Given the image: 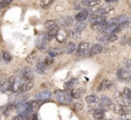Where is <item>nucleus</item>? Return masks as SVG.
<instances>
[{
  "instance_id": "obj_1",
  "label": "nucleus",
  "mask_w": 131,
  "mask_h": 120,
  "mask_svg": "<svg viewBox=\"0 0 131 120\" xmlns=\"http://www.w3.org/2000/svg\"><path fill=\"white\" fill-rule=\"evenodd\" d=\"M54 95L56 100L62 104H70L72 101V97L71 95V92L68 91H55Z\"/></svg>"
},
{
  "instance_id": "obj_2",
  "label": "nucleus",
  "mask_w": 131,
  "mask_h": 120,
  "mask_svg": "<svg viewBox=\"0 0 131 120\" xmlns=\"http://www.w3.org/2000/svg\"><path fill=\"white\" fill-rule=\"evenodd\" d=\"M16 111L19 115H25L27 113H31L29 111V102L18 104L16 107Z\"/></svg>"
},
{
  "instance_id": "obj_3",
  "label": "nucleus",
  "mask_w": 131,
  "mask_h": 120,
  "mask_svg": "<svg viewBox=\"0 0 131 120\" xmlns=\"http://www.w3.org/2000/svg\"><path fill=\"white\" fill-rule=\"evenodd\" d=\"M115 101L118 102V104L122 105V106H124V107L130 106L131 105V100L125 97V96L123 95V93H119V94H118V96H116Z\"/></svg>"
},
{
  "instance_id": "obj_4",
  "label": "nucleus",
  "mask_w": 131,
  "mask_h": 120,
  "mask_svg": "<svg viewBox=\"0 0 131 120\" xmlns=\"http://www.w3.org/2000/svg\"><path fill=\"white\" fill-rule=\"evenodd\" d=\"M125 21H128V16L124 14V15H119V16H118V17L112 18L108 22V24H110V25H119V24L125 22Z\"/></svg>"
},
{
  "instance_id": "obj_5",
  "label": "nucleus",
  "mask_w": 131,
  "mask_h": 120,
  "mask_svg": "<svg viewBox=\"0 0 131 120\" xmlns=\"http://www.w3.org/2000/svg\"><path fill=\"white\" fill-rule=\"evenodd\" d=\"M117 76L122 81H129L131 80V75L128 70H125V69H119L117 71Z\"/></svg>"
},
{
  "instance_id": "obj_6",
  "label": "nucleus",
  "mask_w": 131,
  "mask_h": 120,
  "mask_svg": "<svg viewBox=\"0 0 131 120\" xmlns=\"http://www.w3.org/2000/svg\"><path fill=\"white\" fill-rule=\"evenodd\" d=\"M88 49H89V44L88 42H82V43L79 44L78 48H77V54L78 55L86 54Z\"/></svg>"
},
{
  "instance_id": "obj_7",
  "label": "nucleus",
  "mask_w": 131,
  "mask_h": 120,
  "mask_svg": "<svg viewBox=\"0 0 131 120\" xmlns=\"http://www.w3.org/2000/svg\"><path fill=\"white\" fill-rule=\"evenodd\" d=\"M106 21V16L103 15V14H95L92 17H90L89 21L92 24H96V23H100L103 21Z\"/></svg>"
},
{
  "instance_id": "obj_8",
  "label": "nucleus",
  "mask_w": 131,
  "mask_h": 120,
  "mask_svg": "<svg viewBox=\"0 0 131 120\" xmlns=\"http://www.w3.org/2000/svg\"><path fill=\"white\" fill-rule=\"evenodd\" d=\"M112 110H113L114 113L118 114V115H119V116H122V115L127 114L126 108H125L124 106H122V105H119V104H115V105H114L113 104Z\"/></svg>"
},
{
  "instance_id": "obj_9",
  "label": "nucleus",
  "mask_w": 131,
  "mask_h": 120,
  "mask_svg": "<svg viewBox=\"0 0 131 120\" xmlns=\"http://www.w3.org/2000/svg\"><path fill=\"white\" fill-rule=\"evenodd\" d=\"M52 96V93H51L50 91L48 90H46V91H43V92H40L39 93L36 94V99H38V101H45V100H48L51 98Z\"/></svg>"
},
{
  "instance_id": "obj_10",
  "label": "nucleus",
  "mask_w": 131,
  "mask_h": 120,
  "mask_svg": "<svg viewBox=\"0 0 131 120\" xmlns=\"http://www.w3.org/2000/svg\"><path fill=\"white\" fill-rule=\"evenodd\" d=\"M100 106H101V108H102V109H109V108L112 109V106H113V104H112V101H111L108 97L104 96V97H102V99H101Z\"/></svg>"
},
{
  "instance_id": "obj_11",
  "label": "nucleus",
  "mask_w": 131,
  "mask_h": 120,
  "mask_svg": "<svg viewBox=\"0 0 131 120\" xmlns=\"http://www.w3.org/2000/svg\"><path fill=\"white\" fill-rule=\"evenodd\" d=\"M68 38V35H67V32H66L64 29H59L58 33L56 35V39L59 43H63V42L66 41Z\"/></svg>"
},
{
  "instance_id": "obj_12",
  "label": "nucleus",
  "mask_w": 131,
  "mask_h": 120,
  "mask_svg": "<svg viewBox=\"0 0 131 120\" xmlns=\"http://www.w3.org/2000/svg\"><path fill=\"white\" fill-rule=\"evenodd\" d=\"M37 46H38V48L40 50V51L43 52V53H48V52L50 51V50H49L48 44H47V42L46 41L44 38H42L41 41L38 42Z\"/></svg>"
},
{
  "instance_id": "obj_13",
  "label": "nucleus",
  "mask_w": 131,
  "mask_h": 120,
  "mask_svg": "<svg viewBox=\"0 0 131 120\" xmlns=\"http://www.w3.org/2000/svg\"><path fill=\"white\" fill-rule=\"evenodd\" d=\"M41 106V102L39 101H32L29 102V111L31 113H36L39 110Z\"/></svg>"
},
{
  "instance_id": "obj_14",
  "label": "nucleus",
  "mask_w": 131,
  "mask_h": 120,
  "mask_svg": "<svg viewBox=\"0 0 131 120\" xmlns=\"http://www.w3.org/2000/svg\"><path fill=\"white\" fill-rule=\"evenodd\" d=\"M21 84V81L20 78H15V80H14V82L13 83L12 85H11L10 86H9V88H10V90H12L13 92H18L21 90V86H23V85Z\"/></svg>"
},
{
  "instance_id": "obj_15",
  "label": "nucleus",
  "mask_w": 131,
  "mask_h": 120,
  "mask_svg": "<svg viewBox=\"0 0 131 120\" xmlns=\"http://www.w3.org/2000/svg\"><path fill=\"white\" fill-rule=\"evenodd\" d=\"M88 15H89V14H88V11H81V12H79V14H76L75 19H76V21H78L79 22H82V21H86V20L88 19Z\"/></svg>"
},
{
  "instance_id": "obj_16",
  "label": "nucleus",
  "mask_w": 131,
  "mask_h": 120,
  "mask_svg": "<svg viewBox=\"0 0 131 120\" xmlns=\"http://www.w3.org/2000/svg\"><path fill=\"white\" fill-rule=\"evenodd\" d=\"M112 10H113V6L111 5H104L101 7H99L98 9L95 10V12L98 13L100 14H107V13L111 12Z\"/></svg>"
},
{
  "instance_id": "obj_17",
  "label": "nucleus",
  "mask_w": 131,
  "mask_h": 120,
  "mask_svg": "<svg viewBox=\"0 0 131 120\" xmlns=\"http://www.w3.org/2000/svg\"><path fill=\"white\" fill-rule=\"evenodd\" d=\"M102 45H99V44H95V45H93V47L90 49V52H89V55L90 56H94V55H96L98 53H100L102 52Z\"/></svg>"
},
{
  "instance_id": "obj_18",
  "label": "nucleus",
  "mask_w": 131,
  "mask_h": 120,
  "mask_svg": "<svg viewBox=\"0 0 131 120\" xmlns=\"http://www.w3.org/2000/svg\"><path fill=\"white\" fill-rule=\"evenodd\" d=\"M107 26H108V22L105 21H103V22H100V23L92 24L91 29H94V30H102L103 31Z\"/></svg>"
},
{
  "instance_id": "obj_19",
  "label": "nucleus",
  "mask_w": 131,
  "mask_h": 120,
  "mask_svg": "<svg viewBox=\"0 0 131 120\" xmlns=\"http://www.w3.org/2000/svg\"><path fill=\"white\" fill-rule=\"evenodd\" d=\"M47 66L45 64V62H38L35 67V70L39 74H45L47 72Z\"/></svg>"
},
{
  "instance_id": "obj_20",
  "label": "nucleus",
  "mask_w": 131,
  "mask_h": 120,
  "mask_svg": "<svg viewBox=\"0 0 131 120\" xmlns=\"http://www.w3.org/2000/svg\"><path fill=\"white\" fill-rule=\"evenodd\" d=\"M112 83L109 80H104L101 83L100 86L98 87V91H104V90H108L112 87Z\"/></svg>"
},
{
  "instance_id": "obj_21",
  "label": "nucleus",
  "mask_w": 131,
  "mask_h": 120,
  "mask_svg": "<svg viewBox=\"0 0 131 120\" xmlns=\"http://www.w3.org/2000/svg\"><path fill=\"white\" fill-rule=\"evenodd\" d=\"M101 4V0H83V5L86 6H97Z\"/></svg>"
},
{
  "instance_id": "obj_22",
  "label": "nucleus",
  "mask_w": 131,
  "mask_h": 120,
  "mask_svg": "<svg viewBox=\"0 0 131 120\" xmlns=\"http://www.w3.org/2000/svg\"><path fill=\"white\" fill-rule=\"evenodd\" d=\"M58 31H59V28L57 27V26L54 28H53V29H49L48 32H47V38H48L50 40L53 39V38H56V35H57V33H58Z\"/></svg>"
},
{
  "instance_id": "obj_23",
  "label": "nucleus",
  "mask_w": 131,
  "mask_h": 120,
  "mask_svg": "<svg viewBox=\"0 0 131 120\" xmlns=\"http://www.w3.org/2000/svg\"><path fill=\"white\" fill-rule=\"evenodd\" d=\"M34 86V83L32 81H27V82L23 83V86L21 88V92H28Z\"/></svg>"
},
{
  "instance_id": "obj_24",
  "label": "nucleus",
  "mask_w": 131,
  "mask_h": 120,
  "mask_svg": "<svg viewBox=\"0 0 131 120\" xmlns=\"http://www.w3.org/2000/svg\"><path fill=\"white\" fill-rule=\"evenodd\" d=\"M117 26L118 25H110V24H108V26L103 30V32H104V34H112V33H115Z\"/></svg>"
},
{
  "instance_id": "obj_25",
  "label": "nucleus",
  "mask_w": 131,
  "mask_h": 120,
  "mask_svg": "<svg viewBox=\"0 0 131 120\" xmlns=\"http://www.w3.org/2000/svg\"><path fill=\"white\" fill-rule=\"evenodd\" d=\"M86 101L88 103H90V104H91V103H96L99 101V98L95 94H91V95L86 96Z\"/></svg>"
},
{
  "instance_id": "obj_26",
  "label": "nucleus",
  "mask_w": 131,
  "mask_h": 120,
  "mask_svg": "<svg viewBox=\"0 0 131 120\" xmlns=\"http://www.w3.org/2000/svg\"><path fill=\"white\" fill-rule=\"evenodd\" d=\"M80 36H81V32H80V30H79V29H71V30L70 31V37H71V38L78 39V38H80Z\"/></svg>"
},
{
  "instance_id": "obj_27",
  "label": "nucleus",
  "mask_w": 131,
  "mask_h": 120,
  "mask_svg": "<svg viewBox=\"0 0 131 120\" xmlns=\"http://www.w3.org/2000/svg\"><path fill=\"white\" fill-rule=\"evenodd\" d=\"M75 50H76V45H75L73 42H70V43H68V45H66L65 52L67 53H72Z\"/></svg>"
},
{
  "instance_id": "obj_28",
  "label": "nucleus",
  "mask_w": 131,
  "mask_h": 120,
  "mask_svg": "<svg viewBox=\"0 0 131 120\" xmlns=\"http://www.w3.org/2000/svg\"><path fill=\"white\" fill-rule=\"evenodd\" d=\"M2 57L5 62H10L13 60V56L11 55V53L8 51H5V50L2 52Z\"/></svg>"
},
{
  "instance_id": "obj_29",
  "label": "nucleus",
  "mask_w": 131,
  "mask_h": 120,
  "mask_svg": "<svg viewBox=\"0 0 131 120\" xmlns=\"http://www.w3.org/2000/svg\"><path fill=\"white\" fill-rule=\"evenodd\" d=\"M56 25H57V21H54V20H48V21H47L45 22V27L47 28L48 30L53 29V28L56 27Z\"/></svg>"
},
{
  "instance_id": "obj_30",
  "label": "nucleus",
  "mask_w": 131,
  "mask_h": 120,
  "mask_svg": "<svg viewBox=\"0 0 131 120\" xmlns=\"http://www.w3.org/2000/svg\"><path fill=\"white\" fill-rule=\"evenodd\" d=\"M82 93L83 92H81L80 89H72L71 91V95L73 99H79V98H80Z\"/></svg>"
},
{
  "instance_id": "obj_31",
  "label": "nucleus",
  "mask_w": 131,
  "mask_h": 120,
  "mask_svg": "<svg viewBox=\"0 0 131 120\" xmlns=\"http://www.w3.org/2000/svg\"><path fill=\"white\" fill-rule=\"evenodd\" d=\"M94 118H95V120H101V119L104 118V111L101 110L95 111V113H94Z\"/></svg>"
},
{
  "instance_id": "obj_32",
  "label": "nucleus",
  "mask_w": 131,
  "mask_h": 120,
  "mask_svg": "<svg viewBox=\"0 0 131 120\" xmlns=\"http://www.w3.org/2000/svg\"><path fill=\"white\" fill-rule=\"evenodd\" d=\"M128 25H129V21H125V22H122V23L119 24V25L117 26V28H116L115 33L116 32H119V31H122L123 29H127V28L128 27Z\"/></svg>"
},
{
  "instance_id": "obj_33",
  "label": "nucleus",
  "mask_w": 131,
  "mask_h": 120,
  "mask_svg": "<svg viewBox=\"0 0 131 120\" xmlns=\"http://www.w3.org/2000/svg\"><path fill=\"white\" fill-rule=\"evenodd\" d=\"M36 58H37V53L36 52H32V53H29V54L27 56L26 62L28 63H33L34 61L36 60Z\"/></svg>"
},
{
  "instance_id": "obj_34",
  "label": "nucleus",
  "mask_w": 131,
  "mask_h": 120,
  "mask_svg": "<svg viewBox=\"0 0 131 120\" xmlns=\"http://www.w3.org/2000/svg\"><path fill=\"white\" fill-rule=\"evenodd\" d=\"M15 108V105L14 104H9L7 105L6 107H5V110H4V114H5V116H9L10 115L11 112L14 110V109Z\"/></svg>"
},
{
  "instance_id": "obj_35",
  "label": "nucleus",
  "mask_w": 131,
  "mask_h": 120,
  "mask_svg": "<svg viewBox=\"0 0 131 120\" xmlns=\"http://www.w3.org/2000/svg\"><path fill=\"white\" fill-rule=\"evenodd\" d=\"M23 78L26 79L27 81H32L34 79V75L32 72L30 71H26L23 74Z\"/></svg>"
},
{
  "instance_id": "obj_36",
  "label": "nucleus",
  "mask_w": 131,
  "mask_h": 120,
  "mask_svg": "<svg viewBox=\"0 0 131 120\" xmlns=\"http://www.w3.org/2000/svg\"><path fill=\"white\" fill-rule=\"evenodd\" d=\"M62 53V51H61L60 49H57V48H54V49H52V50H50V51L48 52V55L50 57H55V56H57L58 54H60V53Z\"/></svg>"
},
{
  "instance_id": "obj_37",
  "label": "nucleus",
  "mask_w": 131,
  "mask_h": 120,
  "mask_svg": "<svg viewBox=\"0 0 131 120\" xmlns=\"http://www.w3.org/2000/svg\"><path fill=\"white\" fill-rule=\"evenodd\" d=\"M77 82H78L77 79H71V80H70L69 82H67L65 84V88L66 89H71L77 84Z\"/></svg>"
},
{
  "instance_id": "obj_38",
  "label": "nucleus",
  "mask_w": 131,
  "mask_h": 120,
  "mask_svg": "<svg viewBox=\"0 0 131 120\" xmlns=\"http://www.w3.org/2000/svg\"><path fill=\"white\" fill-rule=\"evenodd\" d=\"M53 1L54 0H41L40 1V5H41L42 7H48L49 5H51L53 3Z\"/></svg>"
},
{
  "instance_id": "obj_39",
  "label": "nucleus",
  "mask_w": 131,
  "mask_h": 120,
  "mask_svg": "<svg viewBox=\"0 0 131 120\" xmlns=\"http://www.w3.org/2000/svg\"><path fill=\"white\" fill-rule=\"evenodd\" d=\"M12 2H13V0H1V1H0V8H5V7L8 6Z\"/></svg>"
},
{
  "instance_id": "obj_40",
  "label": "nucleus",
  "mask_w": 131,
  "mask_h": 120,
  "mask_svg": "<svg viewBox=\"0 0 131 120\" xmlns=\"http://www.w3.org/2000/svg\"><path fill=\"white\" fill-rule=\"evenodd\" d=\"M118 39V37L115 33H112V34H108V42L112 43V42H115Z\"/></svg>"
},
{
  "instance_id": "obj_41",
  "label": "nucleus",
  "mask_w": 131,
  "mask_h": 120,
  "mask_svg": "<svg viewBox=\"0 0 131 120\" xmlns=\"http://www.w3.org/2000/svg\"><path fill=\"white\" fill-rule=\"evenodd\" d=\"M123 95L125 96V97H127L128 99H130L131 100V90L129 88H124V90H123Z\"/></svg>"
},
{
  "instance_id": "obj_42",
  "label": "nucleus",
  "mask_w": 131,
  "mask_h": 120,
  "mask_svg": "<svg viewBox=\"0 0 131 120\" xmlns=\"http://www.w3.org/2000/svg\"><path fill=\"white\" fill-rule=\"evenodd\" d=\"M83 103L81 102V101H76V102L73 104V107H74V109L75 110H82L83 109Z\"/></svg>"
},
{
  "instance_id": "obj_43",
  "label": "nucleus",
  "mask_w": 131,
  "mask_h": 120,
  "mask_svg": "<svg viewBox=\"0 0 131 120\" xmlns=\"http://www.w3.org/2000/svg\"><path fill=\"white\" fill-rule=\"evenodd\" d=\"M45 64L47 66H49V65H51L52 63H53V57H50V56H48V57H47V58L45 59Z\"/></svg>"
},
{
  "instance_id": "obj_44",
  "label": "nucleus",
  "mask_w": 131,
  "mask_h": 120,
  "mask_svg": "<svg viewBox=\"0 0 131 120\" xmlns=\"http://www.w3.org/2000/svg\"><path fill=\"white\" fill-rule=\"evenodd\" d=\"M119 120H131V113H127L125 115L121 116Z\"/></svg>"
},
{
  "instance_id": "obj_45",
  "label": "nucleus",
  "mask_w": 131,
  "mask_h": 120,
  "mask_svg": "<svg viewBox=\"0 0 131 120\" xmlns=\"http://www.w3.org/2000/svg\"><path fill=\"white\" fill-rule=\"evenodd\" d=\"M13 120H26L23 115H17L14 117H13Z\"/></svg>"
},
{
  "instance_id": "obj_46",
  "label": "nucleus",
  "mask_w": 131,
  "mask_h": 120,
  "mask_svg": "<svg viewBox=\"0 0 131 120\" xmlns=\"http://www.w3.org/2000/svg\"><path fill=\"white\" fill-rule=\"evenodd\" d=\"M85 26H86L85 24H81V22H79L78 25L76 26V29H79V30H81V29H84Z\"/></svg>"
},
{
  "instance_id": "obj_47",
  "label": "nucleus",
  "mask_w": 131,
  "mask_h": 120,
  "mask_svg": "<svg viewBox=\"0 0 131 120\" xmlns=\"http://www.w3.org/2000/svg\"><path fill=\"white\" fill-rule=\"evenodd\" d=\"M105 1H106L107 3H115V2H117L118 0H105Z\"/></svg>"
},
{
  "instance_id": "obj_48",
  "label": "nucleus",
  "mask_w": 131,
  "mask_h": 120,
  "mask_svg": "<svg viewBox=\"0 0 131 120\" xmlns=\"http://www.w3.org/2000/svg\"><path fill=\"white\" fill-rule=\"evenodd\" d=\"M128 45H131V38H129V39H128Z\"/></svg>"
},
{
  "instance_id": "obj_49",
  "label": "nucleus",
  "mask_w": 131,
  "mask_h": 120,
  "mask_svg": "<svg viewBox=\"0 0 131 120\" xmlns=\"http://www.w3.org/2000/svg\"><path fill=\"white\" fill-rule=\"evenodd\" d=\"M2 58H3V57H2V55L0 54V62H1V61H2Z\"/></svg>"
},
{
  "instance_id": "obj_50",
  "label": "nucleus",
  "mask_w": 131,
  "mask_h": 120,
  "mask_svg": "<svg viewBox=\"0 0 131 120\" xmlns=\"http://www.w3.org/2000/svg\"><path fill=\"white\" fill-rule=\"evenodd\" d=\"M101 120H111V119H106V118H103V119H101Z\"/></svg>"
}]
</instances>
